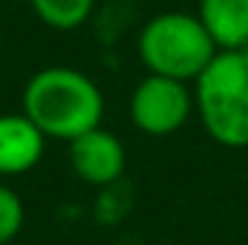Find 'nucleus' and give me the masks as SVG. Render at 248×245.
Instances as JSON below:
<instances>
[{"mask_svg":"<svg viewBox=\"0 0 248 245\" xmlns=\"http://www.w3.org/2000/svg\"><path fill=\"white\" fill-rule=\"evenodd\" d=\"M193 104L217 144L248 147V49H219L193 81Z\"/></svg>","mask_w":248,"mask_h":245,"instance_id":"obj_2","label":"nucleus"},{"mask_svg":"<svg viewBox=\"0 0 248 245\" xmlns=\"http://www.w3.org/2000/svg\"><path fill=\"white\" fill-rule=\"evenodd\" d=\"M23 199L9 187L0 184V245H9L23 228Z\"/></svg>","mask_w":248,"mask_h":245,"instance_id":"obj_9","label":"nucleus"},{"mask_svg":"<svg viewBox=\"0 0 248 245\" xmlns=\"http://www.w3.org/2000/svg\"><path fill=\"white\" fill-rule=\"evenodd\" d=\"M217 52L202 20L187 12H162L150 17L139 35L141 63L156 75L179 81H196Z\"/></svg>","mask_w":248,"mask_h":245,"instance_id":"obj_3","label":"nucleus"},{"mask_svg":"<svg viewBox=\"0 0 248 245\" xmlns=\"http://www.w3.org/2000/svg\"><path fill=\"white\" fill-rule=\"evenodd\" d=\"M69 165L87 184H113L127 168V153L122 138L98 124L69 141Z\"/></svg>","mask_w":248,"mask_h":245,"instance_id":"obj_5","label":"nucleus"},{"mask_svg":"<svg viewBox=\"0 0 248 245\" xmlns=\"http://www.w3.org/2000/svg\"><path fill=\"white\" fill-rule=\"evenodd\" d=\"M46 136L26 113L0 116V176H20L44 159Z\"/></svg>","mask_w":248,"mask_h":245,"instance_id":"obj_6","label":"nucleus"},{"mask_svg":"<svg viewBox=\"0 0 248 245\" xmlns=\"http://www.w3.org/2000/svg\"><path fill=\"white\" fill-rule=\"evenodd\" d=\"M29 3L35 15L58 32H72L84 26L95 9V0H29Z\"/></svg>","mask_w":248,"mask_h":245,"instance_id":"obj_8","label":"nucleus"},{"mask_svg":"<svg viewBox=\"0 0 248 245\" xmlns=\"http://www.w3.org/2000/svg\"><path fill=\"white\" fill-rule=\"evenodd\" d=\"M196 110L187 81L150 72L130 95V119L144 136H170L182 130Z\"/></svg>","mask_w":248,"mask_h":245,"instance_id":"obj_4","label":"nucleus"},{"mask_svg":"<svg viewBox=\"0 0 248 245\" xmlns=\"http://www.w3.org/2000/svg\"><path fill=\"white\" fill-rule=\"evenodd\" d=\"M196 17L217 49H248V0H199Z\"/></svg>","mask_w":248,"mask_h":245,"instance_id":"obj_7","label":"nucleus"},{"mask_svg":"<svg viewBox=\"0 0 248 245\" xmlns=\"http://www.w3.org/2000/svg\"><path fill=\"white\" fill-rule=\"evenodd\" d=\"M23 113L44 130L46 138L72 141L75 136L101 124L104 95L81 69L46 66L26 81Z\"/></svg>","mask_w":248,"mask_h":245,"instance_id":"obj_1","label":"nucleus"}]
</instances>
